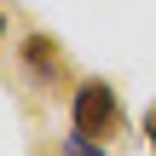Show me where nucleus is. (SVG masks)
I'll use <instances>...</instances> for the list:
<instances>
[{
    "instance_id": "obj_1",
    "label": "nucleus",
    "mask_w": 156,
    "mask_h": 156,
    "mask_svg": "<svg viewBox=\"0 0 156 156\" xmlns=\"http://www.w3.org/2000/svg\"><path fill=\"white\" fill-rule=\"evenodd\" d=\"M69 127L81 139H98V145L116 139L122 133V98H116V87L98 81V75L75 81V93H69Z\"/></svg>"
},
{
    "instance_id": "obj_2",
    "label": "nucleus",
    "mask_w": 156,
    "mask_h": 156,
    "mask_svg": "<svg viewBox=\"0 0 156 156\" xmlns=\"http://www.w3.org/2000/svg\"><path fill=\"white\" fill-rule=\"evenodd\" d=\"M17 58H23V69H29V81L35 87H58L64 81V52H58V41L52 35H23V46H17Z\"/></svg>"
},
{
    "instance_id": "obj_3",
    "label": "nucleus",
    "mask_w": 156,
    "mask_h": 156,
    "mask_svg": "<svg viewBox=\"0 0 156 156\" xmlns=\"http://www.w3.org/2000/svg\"><path fill=\"white\" fill-rule=\"evenodd\" d=\"M58 156H110V151H104V145H98V139H81V133H75V127H69V133H64V139H58Z\"/></svg>"
},
{
    "instance_id": "obj_4",
    "label": "nucleus",
    "mask_w": 156,
    "mask_h": 156,
    "mask_svg": "<svg viewBox=\"0 0 156 156\" xmlns=\"http://www.w3.org/2000/svg\"><path fill=\"white\" fill-rule=\"evenodd\" d=\"M145 139H151V156H156V104L145 110Z\"/></svg>"
},
{
    "instance_id": "obj_5",
    "label": "nucleus",
    "mask_w": 156,
    "mask_h": 156,
    "mask_svg": "<svg viewBox=\"0 0 156 156\" xmlns=\"http://www.w3.org/2000/svg\"><path fill=\"white\" fill-rule=\"evenodd\" d=\"M0 41H6V12H0Z\"/></svg>"
}]
</instances>
